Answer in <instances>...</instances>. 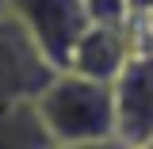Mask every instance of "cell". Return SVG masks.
<instances>
[{"instance_id": "cell-3", "label": "cell", "mask_w": 153, "mask_h": 149, "mask_svg": "<svg viewBox=\"0 0 153 149\" xmlns=\"http://www.w3.org/2000/svg\"><path fill=\"white\" fill-rule=\"evenodd\" d=\"M50 80H54V69L35 50L27 31L12 16H0V107L35 103Z\"/></svg>"}, {"instance_id": "cell-11", "label": "cell", "mask_w": 153, "mask_h": 149, "mask_svg": "<svg viewBox=\"0 0 153 149\" xmlns=\"http://www.w3.org/2000/svg\"><path fill=\"white\" fill-rule=\"evenodd\" d=\"M138 149H153V138H149V142H146V145H138Z\"/></svg>"}, {"instance_id": "cell-7", "label": "cell", "mask_w": 153, "mask_h": 149, "mask_svg": "<svg viewBox=\"0 0 153 149\" xmlns=\"http://www.w3.org/2000/svg\"><path fill=\"white\" fill-rule=\"evenodd\" d=\"M84 12H88V23L96 27H126L130 4L126 0H84Z\"/></svg>"}, {"instance_id": "cell-2", "label": "cell", "mask_w": 153, "mask_h": 149, "mask_svg": "<svg viewBox=\"0 0 153 149\" xmlns=\"http://www.w3.org/2000/svg\"><path fill=\"white\" fill-rule=\"evenodd\" d=\"M8 16L27 31V38L54 73L69 69L76 42L92 27L84 0H8Z\"/></svg>"}, {"instance_id": "cell-4", "label": "cell", "mask_w": 153, "mask_h": 149, "mask_svg": "<svg viewBox=\"0 0 153 149\" xmlns=\"http://www.w3.org/2000/svg\"><path fill=\"white\" fill-rule=\"evenodd\" d=\"M115 92V138L130 149L153 138V54H134L111 84Z\"/></svg>"}, {"instance_id": "cell-6", "label": "cell", "mask_w": 153, "mask_h": 149, "mask_svg": "<svg viewBox=\"0 0 153 149\" xmlns=\"http://www.w3.org/2000/svg\"><path fill=\"white\" fill-rule=\"evenodd\" d=\"M0 149H57L46 134L35 103H4L0 107Z\"/></svg>"}, {"instance_id": "cell-8", "label": "cell", "mask_w": 153, "mask_h": 149, "mask_svg": "<svg viewBox=\"0 0 153 149\" xmlns=\"http://www.w3.org/2000/svg\"><path fill=\"white\" fill-rule=\"evenodd\" d=\"M61 149H130L119 138H107V142H88V145H61Z\"/></svg>"}, {"instance_id": "cell-1", "label": "cell", "mask_w": 153, "mask_h": 149, "mask_svg": "<svg viewBox=\"0 0 153 149\" xmlns=\"http://www.w3.org/2000/svg\"><path fill=\"white\" fill-rule=\"evenodd\" d=\"M35 111L54 145H88L115 138V92L111 84H96L76 73H54L38 92Z\"/></svg>"}, {"instance_id": "cell-10", "label": "cell", "mask_w": 153, "mask_h": 149, "mask_svg": "<svg viewBox=\"0 0 153 149\" xmlns=\"http://www.w3.org/2000/svg\"><path fill=\"white\" fill-rule=\"evenodd\" d=\"M0 16H8V0H0Z\"/></svg>"}, {"instance_id": "cell-5", "label": "cell", "mask_w": 153, "mask_h": 149, "mask_svg": "<svg viewBox=\"0 0 153 149\" xmlns=\"http://www.w3.org/2000/svg\"><path fill=\"white\" fill-rule=\"evenodd\" d=\"M130 57L134 50L126 38V27H96L92 23L84 31V38L76 42L65 73H76L84 80H96V84H115V76L123 73V65Z\"/></svg>"}, {"instance_id": "cell-9", "label": "cell", "mask_w": 153, "mask_h": 149, "mask_svg": "<svg viewBox=\"0 0 153 149\" xmlns=\"http://www.w3.org/2000/svg\"><path fill=\"white\" fill-rule=\"evenodd\" d=\"M126 4H130V12H134V8H146V4H153V0H126Z\"/></svg>"}]
</instances>
